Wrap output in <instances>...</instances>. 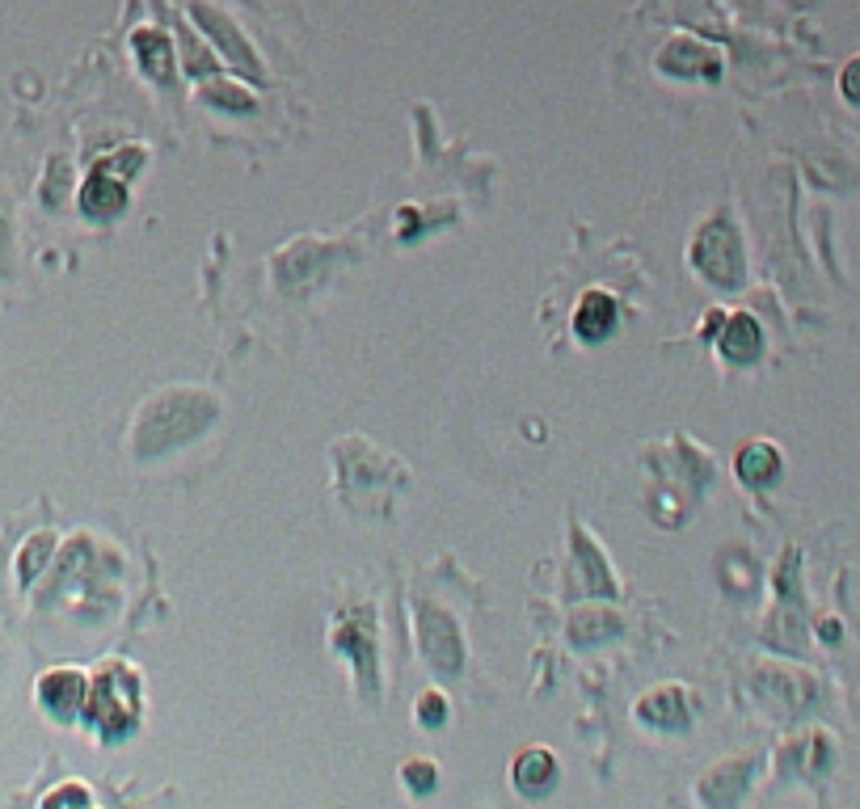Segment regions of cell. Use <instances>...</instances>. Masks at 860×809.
Returning a JSON list of instances; mask_svg holds the SVG:
<instances>
[{
    "instance_id": "cell-7",
    "label": "cell",
    "mask_w": 860,
    "mask_h": 809,
    "mask_svg": "<svg viewBox=\"0 0 860 809\" xmlns=\"http://www.w3.org/2000/svg\"><path fill=\"white\" fill-rule=\"evenodd\" d=\"M80 207H85V215L110 219V215H119L127 207V191H122V182H115L106 169H97L94 177L85 182V191H80Z\"/></svg>"
},
{
    "instance_id": "cell-9",
    "label": "cell",
    "mask_w": 860,
    "mask_h": 809,
    "mask_svg": "<svg viewBox=\"0 0 860 809\" xmlns=\"http://www.w3.org/2000/svg\"><path fill=\"white\" fill-rule=\"evenodd\" d=\"M194 18H203V22H207V30H212V39L219 43V47H224V51L233 47L240 72H249V76H262V68H258V64H254V55H249V47H245V43L237 39V25L224 22V18H219V13H212L207 4H198V9H194Z\"/></svg>"
},
{
    "instance_id": "cell-1",
    "label": "cell",
    "mask_w": 860,
    "mask_h": 809,
    "mask_svg": "<svg viewBox=\"0 0 860 809\" xmlns=\"http://www.w3.org/2000/svg\"><path fill=\"white\" fill-rule=\"evenodd\" d=\"M215 401L203 397V392H169L161 401H152L143 409V422H140V452L143 455H157L165 447H178L194 439L198 430L212 422Z\"/></svg>"
},
{
    "instance_id": "cell-13",
    "label": "cell",
    "mask_w": 860,
    "mask_h": 809,
    "mask_svg": "<svg viewBox=\"0 0 860 809\" xmlns=\"http://www.w3.org/2000/svg\"><path fill=\"white\" fill-rule=\"evenodd\" d=\"M443 716H448V700H443L439 691H427V695L418 700V721H422V725H439Z\"/></svg>"
},
{
    "instance_id": "cell-11",
    "label": "cell",
    "mask_w": 860,
    "mask_h": 809,
    "mask_svg": "<svg viewBox=\"0 0 860 809\" xmlns=\"http://www.w3.org/2000/svg\"><path fill=\"white\" fill-rule=\"evenodd\" d=\"M781 473V455L776 447H767V443H751V447H742L739 455V476L746 485H772Z\"/></svg>"
},
{
    "instance_id": "cell-15",
    "label": "cell",
    "mask_w": 860,
    "mask_h": 809,
    "mask_svg": "<svg viewBox=\"0 0 860 809\" xmlns=\"http://www.w3.org/2000/svg\"><path fill=\"white\" fill-rule=\"evenodd\" d=\"M839 85H843V94L852 97V101H860V60H852V64L843 68V80H839Z\"/></svg>"
},
{
    "instance_id": "cell-10",
    "label": "cell",
    "mask_w": 860,
    "mask_h": 809,
    "mask_svg": "<svg viewBox=\"0 0 860 809\" xmlns=\"http://www.w3.org/2000/svg\"><path fill=\"white\" fill-rule=\"evenodd\" d=\"M552 776H557V763H552L549 751H527L515 763V785H519V792H531V797L552 788Z\"/></svg>"
},
{
    "instance_id": "cell-14",
    "label": "cell",
    "mask_w": 860,
    "mask_h": 809,
    "mask_svg": "<svg viewBox=\"0 0 860 809\" xmlns=\"http://www.w3.org/2000/svg\"><path fill=\"white\" fill-rule=\"evenodd\" d=\"M406 776H409V785L418 788H434V763H409L406 767Z\"/></svg>"
},
{
    "instance_id": "cell-4",
    "label": "cell",
    "mask_w": 860,
    "mask_h": 809,
    "mask_svg": "<svg viewBox=\"0 0 860 809\" xmlns=\"http://www.w3.org/2000/svg\"><path fill=\"white\" fill-rule=\"evenodd\" d=\"M717 346L730 363H755L760 350H764V334L755 325V316L746 312H734V316H721V334H717Z\"/></svg>"
},
{
    "instance_id": "cell-16",
    "label": "cell",
    "mask_w": 860,
    "mask_h": 809,
    "mask_svg": "<svg viewBox=\"0 0 860 809\" xmlns=\"http://www.w3.org/2000/svg\"><path fill=\"white\" fill-rule=\"evenodd\" d=\"M60 801H89V792H80V788H68V792H55V797H47V806H60Z\"/></svg>"
},
{
    "instance_id": "cell-5",
    "label": "cell",
    "mask_w": 860,
    "mask_h": 809,
    "mask_svg": "<svg viewBox=\"0 0 860 809\" xmlns=\"http://www.w3.org/2000/svg\"><path fill=\"white\" fill-rule=\"evenodd\" d=\"M616 330V300L608 291H587L573 309V334L582 342H599Z\"/></svg>"
},
{
    "instance_id": "cell-2",
    "label": "cell",
    "mask_w": 860,
    "mask_h": 809,
    "mask_svg": "<svg viewBox=\"0 0 860 809\" xmlns=\"http://www.w3.org/2000/svg\"><path fill=\"white\" fill-rule=\"evenodd\" d=\"M136 695H140V683L131 670H106L85 695L89 721L106 738H119L136 725Z\"/></svg>"
},
{
    "instance_id": "cell-8",
    "label": "cell",
    "mask_w": 860,
    "mask_h": 809,
    "mask_svg": "<svg viewBox=\"0 0 860 809\" xmlns=\"http://www.w3.org/2000/svg\"><path fill=\"white\" fill-rule=\"evenodd\" d=\"M684 691L679 688H663V691H649L642 700V721L649 725H667V730H684L688 725V709H684Z\"/></svg>"
},
{
    "instance_id": "cell-12",
    "label": "cell",
    "mask_w": 860,
    "mask_h": 809,
    "mask_svg": "<svg viewBox=\"0 0 860 809\" xmlns=\"http://www.w3.org/2000/svg\"><path fill=\"white\" fill-rule=\"evenodd\" d=\"M136 55H140V64L148 76H161V80L169 76V64H173V60H169V43L161 34L140 30V34H136Z\"/></svg>"
},
{
    "instance_id": "cell-3",
    "label": "cell",
    "mask_w": 860,
    "mask_h": 809,
    "mask_svg": "<svg viewBox=\"0 0 860 809\" xmlns=\"http://www.w3.org/2000/svg\"><path fill=\"white\" fill-rule=\"evenodd\" d=\"M692 262L700 266L705 279H713L717 287H734L742 279V245L734 237V228L725 224H709L700 228V237L692 245Z\"/></svg>"
},
{
    "instance_id": "cell-6",
    "label": "cell",
    "mask_w": 860,
    "mask_h": 809,
    "mask_svg": "<svg viewBox=\"0 0 860 809\" xmlns=\"http://www.w3.org/2000/svg\"><path fill=\"white\" fill-rule=\"evenodd\" d=\"M85 695H89V688H85L80 670H51L47 679L39 683V700L55 716H72L85 704Z\"/></svg>"
}]
</instances>
